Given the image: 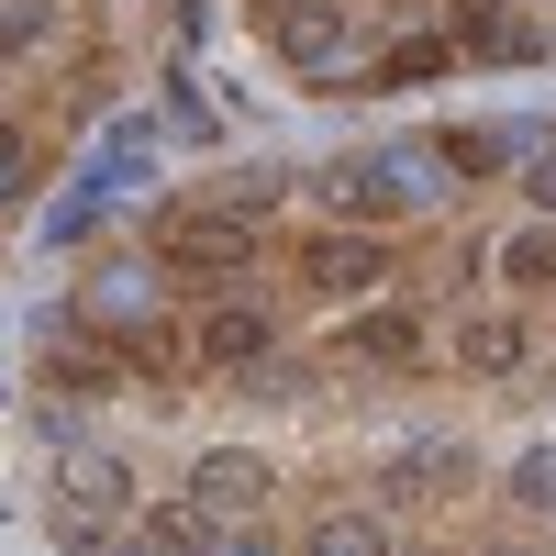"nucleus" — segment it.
Returning a JSON list of instances; mask_svg holds the SVG:
<instances>
[{
	"mask_svg": "<svg viewBox=\"0 0 556 556\" xmlns=\"http://www.w3.org/2000/svg\"><path fill=\"white\" fill-rule=\"evenodd\" d=\"M456 367H468V379H523V367H534V323H523V301L456 323Z\"/></svg>",
	"mask_w": 556,
	"mask_h": 556,
	"instance_id": "nucleus-5",
	"label": "nucleus"
},
{
	"mask_svg": "<svg viewBox=\"0 0 556 556\" xmlns=\"http://www.w3.org/2000/svg\"><path fill=\"white\" fill-rule=\"evenodd\" d=\"M513 501H523V513H556V456H545V445L513 468Z\"/></svg>",
	"mask_w": 556,
	"mask_h": 556,
	"instance_id": "nucleus-14",
	"label": "nucleus"
},
{
	"mask_svg": "<svg viewBox=\"0 0 556 556\" xmlns=\"http://www.w3.org/2000/svg\"><path fill=\"white\" fill-rule=\"evenodd\" d=\"M456 479H468V445H424V456H401V501H424V490H456Z\"/></svg>",
	"mask_w": 556,
	"mask_h": 556,
	"instance_id": "nucleus-11",
	"label": "nucleus"
},
{
	"mask_svg": "<svg viewBox=\"0 0 556 556\" xmlns=\"http://www.w3.org/2000/svg\"><path fill=\"white\" fill-rule=\"evenodd\" d=\"M23 178H34V146H23L12 123H0V190H23Z\"/></svg>",
	"mask_w": 556,
	"mask_h": 556,
	"instance_id": "nucleus-15",
	"label": "nucleus"
},
{
	"mask_svg": "<svg viewBox=\"0 0 556 556\" xmlns=\"http://www.w3.org/2000/svg\"><path fill=\"white\" fill-rule=\"evenodd\" d=\"M0 45H12V34H0Z\"/></svg>",
	"mask_w": 556,
	"mask_h": 556,
	"instance_id": "nucleus-17",
	"label": "nucleus"
},
{
	"mask_svg": "<svg viewBox=\"0 0 556 556\" xmlns=\"http://www.w3.org/2000/svg\"><path fill=\"white\" fill-rule=\"evenodd\" d=\"M256 501H267V456H245V445H212L190 468V513L201 523H245Z\"/></svg>",
	"mask_w": 556,
	"mask_h": 556,
	"instance_id": "nucleus-6",
	"label": "nucleus"
},
{
	"mask_svg": "<svg viewBox=\"0 0 556 556\" xmlns=\"http://www.w3.org/2000/svg\"><path fill=\"white\" fill-rule=\"evenodd\" d=\"M334 356H345V367H412V356H424V312H401V301H367V312H345Z\"/></svg>",
	"mask_w": 556,
	"mask_h": 556,
	"instance_id": "nucleus-7",
	"label": "nucleus"
},
{
	"mask_svg": "<svg viewBox=\"0 0 556 556\" xmlns=\"http://www.w3.org/2000/svg\"><path fill=\"white\" fill-rule=\"evenodd\" d=\"M301 290L312 301H379L390 290V245L379 235H312L301 245Z\"/></svg>",
	"mask_w": 556,
	"mask_h": 556,
	"instance_id": "nucleus-3",
	"label": "nucleus"
},
{
	"mask_svg": "<svg viewBox=\"0 0 556 556\" xmlns=\"http://www.w3.org/2000/svg\"><path fill=\"white\" fill-rule=\"evenodd\" d=\"M89 513L123 523V513H134V468H112V456H78V468H67V501H56V534L89 545Z\"/></svg>",
	"mask_w": 556,
	"mask_h": 556,
	"instance_id": "nucleus-8",
	"label": "nucleus"
},
{
	"mask_svg": "<svg viewBox=\"0 0 556 556\" xmlns=\"http://www.w3.org/2000/svg\"><path fill=\"white\" fill-rule=\"evenodd\" d=\"M278 356V312L267 301H212L190 323V367H212V379H245V367Z\"/></svg>",
	"mask_w": 556,
	"mask_h": 556,
	"instance_id": "nucleus-2",
	"label": "nucleus"
},
{
	"mask_svg": "<svg viewBox=\"0 0 556 556\" xmlns=\"http://www.w3.org/2000/svg\"><path fill=\"white\" fill-rule=\"evenodd\" d=\"M256 23H267V45L290 67H334L345 56V0H256Z\"/></svg>",
	"mask_w": 556,
	"mask_h": 556,
	"instance_id": "nucleus-4",
	"label": "nucleus"
},
{
	"mask_svg": "<svg viewBox=\"0 0 556 556\" xmlns=\"http://www.w3.org/2000/svg\"><path fill=\"white\" fill-rule=\"evenodd\" d=\"M434 156H445L456 178H490V167H501V146H490V134H456V123L434 134Z\"/></svg>",
	"mask_w": 556,
	"mask_h": 556,
	"instance_id": "nucleus-13",
	"label": "nucleus"
},
{
	"mask_svg": "<svg viewBox=\"0 0 556 556\" xmlns=\"http://www.w3.org/2000/svg\"><path fill=\"white\" fill-rule=\"evenodd\" d=\"M156 256L178 278H245L256 267V223L245 212H167L156 223Z\"/></svg>",
	"mask_w": 556,
	"mask_h": 556,
	"instance_id": "nucleus-1",
	"label": "nucleus"
},
{
	"mask_svg": "<svg viewBox=\"0 0 556 556\" xmlns=\"http://www.w3.org/2000/svg\"><path fill=\"white\" fill-rule=\"evenodd\" d=\"M523 45H534V34H523L513 12H468V56H523Z\"/></svg>",
	"mask_w": 556,
	"mask_h": 556,
	"instance_id": "nucleus-12",
	"label": "nucleus"
},
{
	"mask_svg": "<svg viewBox=\"0 0 556 556\" xmlns=\"http://www.w3.org/2000/svg\"><path fill=\"white\" fill-rule=\"evenodd\" d=\"M312 556H390V523L379 513H323L312 523Z\"/></svg>",
	"mask_w": 556,
	"mask_h": 556,
	"instance_id": "nucleus-10",
	"label": "nucleus"
},
{
	"mask_svg": "<svg viewBox=\"0 0 556 556\" xmlns=\"http://www.w3.org/2000/svg\"><path fill=\"white\" fill-rule=\"evenodd\" d=\"M523 190H534V212L556 223V156H534V167H523Z\"/></svg>",
	"mask_w": 556,
	"mask_h": 556,
	"instance_id": "nucleus-16",
	"label": "nucleus"
},
{
	"mask_svg": "<svg viewBox=\"0 0 556 556\" xmlns=\"http://www.w3.org/2000/svg\"><path fill=\"white\" fill-rule=\"evenodd\" d=\"M501 290H513V301H545L556 290V223H523V235L501 245Z\"/></svg>",
	"mask_w": 556,
	"mask_h": 556,
	"instance_id": "nucleus-9",
	"label": "nucleus"
}]
</instances>
